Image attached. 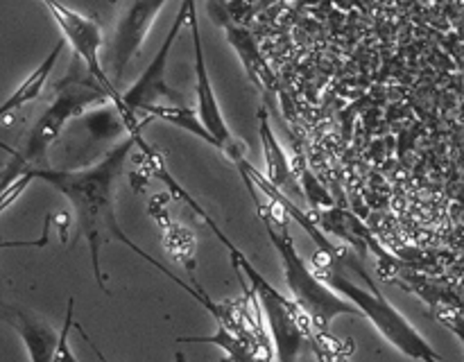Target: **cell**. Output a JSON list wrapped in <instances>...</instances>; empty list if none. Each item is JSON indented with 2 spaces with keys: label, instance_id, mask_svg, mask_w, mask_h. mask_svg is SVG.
<instances>
[{
  "label": "cell",
  "instance_id": "cell-6",
  "mask_svg": "<svg viewBox=\"0 0 464 362\" xmlns=\"http://www.w3.org/2000/svg\"><path fill=\"white\" fill-rule=\"evenodd\" d=\"M41 3H44V7L48 9L50 16L54 18L57 27L62 30L63 41L71 43L77 62H82V66L89 71V75L107 90L113 107H118L122 93L118 90V86L113 84L107 68L102 66V59H100V50H102L104 45L102 25H100L95 18L84 16V14L66 7V5L59 3V0H41Z\"/></svg>",
  "mask_w": 464,
  "mask_h": 362
},
{
  "label": "cell",
  "instance_id": "cell-7",
  "mask_svg": "<svg viewBox=\"0 0 464 362\" xmlns=\"http://www.w3.org/2000/svg\"><path fill=\"white\" fill-rule=\"evenodd\" d=\"M168 0H118L116 30L111 41V80L121 84L127 68L143 50L154 21Z\"/></svg>",
  "mask_w": 464,
  "mask_h": 362
},
{
  "label": "cell",
  "instance_id": "cell-13",
  "mask_svg": "<svg viewBox=\"0 0 464 362\" xmlns=\"http://www.w3.org/2000/svg\"><path fill=\"white\" fill-rule=\"evenodd\" d=\"M32 181H34V176H32L30 170L21 172V175H7V172H3V176H0V215H3V213L7 211V208L12 206V204L16 202L23 193H25V188L32 184ZM50 220H53V217L48 215V220H45L44 235H41L39 240H16V243H9L7 240V243H0V249H5V247H44V244L48 243Z\"/></svg>",
  "mask_w": 464,
  "mask_h": 362
},
{
  "label": "cell",
  "instance_id": "cell-9",
  "mask_svg": "<svg viewBox=\"0 0 464 362\" xmlns=\"http://www.w3.org/2000/svg\"><path fill=\"white\" fill-rule=\"evenodd\" d=\"M168 195H154L152 202H150V215L154 217V220L159 222V226H161L163 231V240H166V247L168 252L172 253V256L177 258V261L181 262V265L186 267V272L190 274V281H193V285H198V276H195V240H193V233H190L188 229H184V226H177L175 222L170 220V215H168Z\"/></svg>",
  "mask_w": 464,
  "mask_h": 362
},
{
  "label": "cell",
  "instance_id": "cell-8",
  "mask_svg": "<svg viewBox=\"0 0 464 362\" xmlns=\"http://www.w3.org/2000/svg\"><path fill=\"white\" fill-rule=\"evenodd\" d=\"M188 27H190V39H193V52H195V100H198V118L207 131L211 134L208 145L220 149L222 154L229 148H234L238 140L231 134L229 125H227L225 116H222L220 102L213 90L211 77H208L207 57H204V45H202V32H199V18H198V3L190 0L188 9Z\"/></svg>",
  "mask_w": 464,
  "mask_h": 362
},
{
  "label": "cell",
  "instance_id": "cell-3",
  "mask_svg": "<svg viewBox=\"0 0 464 362\" xmlns=\"http://www.w3.org/2000/svg\"><path fill=\"white\" fill-rule=\"evenodd\" d=\"M343 256V253H340ZM340 256H331V253L317 252L315 267L313 270L320 274V279H324L331 288L338 294H343L344 299L353 303V306L361 310L362 317L374 324V329L392 344L397 351H401L403 356L412 357V360L420 362H442L440 353L426 342L424 335L392 306V303L385 299V294L381 292L374 285L372 276L367 274L365 267L358 265L356 261H352L353 270L361 272L362 279L367 281V288H361L358 283H353L352 279L340 272Z\"/></svg>",
  "mask_w": 464,
  "mask_h": 362
},
{
  "label": "cell",
  "instance_id": "cell-2",
  "mask_svg": "<svg viewBox=\"0 0 464 362\" xmlns=\"http://www.w3.org/2000/svg\"><path fill=\"white\" fill-rule=\"evenodd\" d=\"M247 186L249 195L256 202V211L261 215L263 226H266V233L270 238V243L275 244L276 253L281 258V265H284L285 274V285L290 290V299L302 308L304 312L311 319L313 329H315V344L317 347L329 348L331 353L338 351V339L331 335V324H334L335 317L340 315H361L356 306H353L349 299H344L343 294L335 292L324 279H320L315 270L308 265L302 258V253L295 247L293 238L288 233V226H285V217L288 213L279 206L276 202H263L258 197V188L249 179H243ZM362 317V315H361Z\"/></svg>",
  "mask_w": 464,
  "mask_h": 362
},
{
  "label": "cell",
  "instance_id": "cell-12",
  "mask_svg": "<svg viewBox=\"0 0 464 362\" xmlns=\"http://www.w3.org/2000/svg\"><path fill=\"white\" fill-rule=\"evenodd\" d=\"M227 34H229L231 45H236V50H238L240 57H243L254 84H256L258 89L266 90V93L275 90L276 89L275 75H272V71L267 68V63L263 62L261 52H258L256 43H254V36L249 34L245 27H238V25H227Z\"/></svg>",
  "mask_w": 464,
  "mask_h": 362
},
{
  "label": "cell",
  "instance_id": "cell-10",
  "mask_svg": "<svg viewBox=\"0 0 464 362\" xmlns=\"http://www.w3.org/2000/svg\"><path fill=\"white\" fill-rule=\"evenodd\" d=\"M258 134H261V143H263V154H266V163H267V179L281 190V193L288 195V190L293 193H302L299 188V181L295 176L293 166L288 161V154L285 149L281 148V143L276 140L275 131L270 127V118H267L266 109L258 111Z\"/></svg>",
  "mask_w": 464,
  "mask_h": 362
},
{
  "label": "cell",
  "instance_id": "cell-5",
  "mask_svg": "<svg viewBox=\"0 0 464 362\" xmlns=\"http://www.w3.org/2000/svg\"><path fill=\"white\" fill-rule=\"evenodd\" d=\"M188 9H190V0H181L179 12H177L175 21H172L170 30H168L159 52L154 54L152 62L148 63L143 75H140L139 80H136L134 84L121 95V104L116 107V111L121 113L127 131L143 129V125H140L139 120V113H145L150 107H159V104H172V107H179V104H186L184 95L168 84L166 71H168V59H170L172 45H175L184 23H188Z\"/></svg>",
  "mask_w": 464,
  "mask_h": 362
},
{
  "label": "cell",
  "instance_id": "cell-14",
  "mask_svg": "<svg viewBox=\"0 0 464 362\" xmlns=\"http://www.w3.org/2000/svg\"><path fill=\"white\" fill-rule=\"evenodd\" d=\"M175 362H188V360H186V356H184V353H181V351H177V353H175Z\"/></svg>",
  "mask_w": 464,
  "mask_h": 362
},
{
  "label": "cell",
  "instance_id": "cell-4",
  "mask_svg": "<svg viewBox=\"0 0 464 362\" xmlns=\"http://www.w3.org/2000/svg\"><path fill=\"white\" fill-rule=\"evenodd\" d=\"M104 102H111L107 90L89 75L84 66L80 68L77 62L72 63L71 72L54 86L53 102L41 113L39 120L32 125L25 143L21 145V149L12 152V161H9L5 172L21 175V172L32 170V167L48 166V149L57 143L63 127L72 118L82 116L91 107H98V104Z\"/></svg>",
  "mask_w": 464,
  "mask_h": 362
},
{
  "label": "cell",
  "instance_id": "cell-11",
  "mask_svg": "<svg viewBox=\"0 0 464 362\" xmlns=\"http://www.w3.org/2000/svg\"><path fill=\"white\" fill-rule=\"evenodd\" d=\"M63 45H66V41H63V39L57 41V43H54V48L48 52V57H45L44 62H41L39 66H36L34 71H32L30 75L25 77V81H23V84L18 86V89L14 90V93L9 95V98L5 100L3 104H0V120H3L5 116H9V113H14V111H18V109H23V107H25V104L34 102V100L39 98L41 93H44L45 81H48V77H50V72H53V68H54V63H57V59L62 57ZM0 148L7 149V152H14V149L7 148V145H5V143H0Z\"/></svg>",
  "mask_w": 464,
  "mask_h": 362
},
{
  "label": "cell",
  "instance_id": "cell-1",
  "mask_svg": "<svg viewBox=\"0 0 464 362\" xmlns=\"http://www.w3.org/2000/svg\"><path fill=\"white\" fill-rule=\"evenodd\" d=\"M140 129L130 131L125 138L118 145H113L107 154H104L100 161H95L93 166L77 167V170H59V167L45 166V167H32V176L34 179L45 181L48 186H53L54 190L63 195V197L71 202V206L75 208V220H77V235L75 238H84L89 244L91 252V262H93V274L98 281L100 290L104 294H109L107 281H104L102 265H100V253H102L104 244L122 243L125 247H130L131 252L139 253L143 261H148L150 265L157 267L161 274H166L172 283H177L179 288H184L186 292L193 299H198L208 312L218 310V303H213L208 299V294L204 290L193 288V285L184 283L179 276L172 274L161 261L150 256L145 249H140L134 240L127 238L125 231L121 229L116 220V190L121 184L122 175H125V163L130 152L136 145V134Z\"/></svg>",
  "mask_w": 464,
  "mask_h": 362
}]
</instances>
